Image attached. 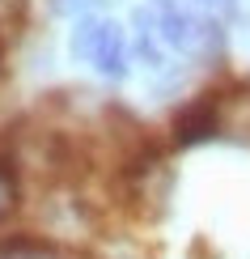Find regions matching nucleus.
<instances>
[{"mask_svg": "<svg viewBox=\"0 0 250 259\" xmlns=\"http://www.w3.org/2000/svg\"><path fill=\"white\" fill-rule=\"evenodd\" d=\"M97 34H102V21H97L93 13H89V17H77V30H72V38H68L72 60H93Z\"/></svg>", "mask_w": 250, "mask_h": 259, "instance_id": "7", "label": "nucleus"}, {"mask_svg": "<svg viewBox=\"0 0 250 259\" xmlns=\"http://www.w3.org/2000/svg\"><path fill=\"white\" fill-rule=\"evenodd\" d=\"M26 13V0H0V21H17Z\"/></svg>", "mask_w": 250, "mask_h": 259, "instance_id": "11", "label": "nucleus"}, {"mask_svg": "<svg viewBox=\"0 0 250 259\" xmlns=\"http://www.w3.org/2000/svg\"><path fill=\"white\" fill-rule=\"evenodd\" d=\"M102 0H56L60 13H77V17H89V9H97Z\"/></svg>", "mask_w": 250, "mask_h": 259, "instance_id": "9", "label": "nucleus"}, {"mask_svg": "<svg viewBox=\"0 0 250 259\" xmlns=\"http://www.w3.org/2000/svg\"><path fill=\"white\" fill-rule=\"evenodd\" d=\"M208 17H237V0H199Z\"/></svg>", "mask_w": 250, "mask_h": 259, "instance_id": "10", "label": "nucleus"}, {"mask_svg": "<svg viewBox=\"0 0 250 259\" xmlns=\"http://www.w3.org/2000/svg\"><path fill=\"white\" fill-rule=\"evenodd\" d=\"M221 132H225V102L216 98V94H199V98L174 119V145L178 149L204 145V140H212Z\"/></svg>", "mask_w": 250, "mask_h": 259, "instance_id": "1", "label": "nucleus"}, {"mask_svg": "<svg viewBox=\"0 0 250 259\" xmlns=\"http://www.w3.org/2000/svg\"><path fill=\"white\" fill-rule=\"evenodd\" d=\"M225 56V26L221 17H195V38H191V60L208 64Z\"/></svg>", "mask_w": 250, "mask_h": 259, "instance_id": "4", "label": "nucleus"}, {"mask_svg": "<svg viewBox=\"0 0 250 259\" xmlns=\"http://www.w3.org/2000/svg\"><path fill=\"white\" fill-rule=\"evenodd\" d=\"M148 9H153V34L166 42V47L182 51V56H191L195 13H187V9L174 5V0H148Z\"/></svg>", "mask_w": 250, "mask_h": 259, "instance_id": "2", "label": "nucleus"}, {"mask_svg": "<svg viewBox=\"0 0 250 259\" xmlns=\"http://www.w3.org/2000/svg\"><path fill=\"white\" fill-rule=\"evenodd\" d=\"M93 68L111 81H123L127 77V38L115 21H102V34H97V47H93Z\"/></svg>", "mask_w": 250, "mask_h": 259, "instance_id": "3", "label": "nucleus"}, {"mask_svg": "<svg viewBox=\"0 0 250 259\" xmlns=\"http://www.w3.org/2000/svg\"><path fill=\"white\" fill-rule=\"evenodd\" d=\"M221 136H233L242 145H250V94L225 102V132Z\"/></svg>", "mask_w": 250, "mask_h": 259, "instance_id": "6", "label": "nucleus"}, {"mask_svg": "<svg viewBox=\"0 0 250 259\" xmlns=\"http://www.w3.org/2000/svg\"><path fill=\"white\" fill-rule=\"evenodd\" d=\"M0 259H68V255L42 238H30V234H9V238H0Z\"/></svg>", "mask_w": 250, "mask_h": 259, "instance_id": "5", "label": "nucleus"}, {"mask_svg": "<svg viewBox=\"0 0 250 259\" xmlns=\"http://www.w3.org/2000/svg\"><path fill=\"white\" fill-rule=\"evenodd\" d=\"M17 208V183H13V166H0V221Z\"/></svg>", "mask_w": 250, "mask_h": 259, "instance_id": "8", "label": "nucleus"}]
</instances>
